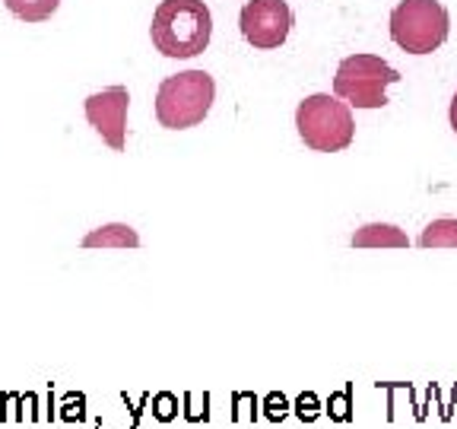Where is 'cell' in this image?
<instances>
[{
  "instance_id": "cell-1",
  "label": "cell",
  "mask_w": 457,
  "mask_h": 429,
  "mask_svg": "<svg viewBox=\"0 0 457 429\" xmlns=\"http://www.w3.org/2000/svg\"><path fill=\"white\" fill-rule=\"evenodd\" d=\"M153 45L165 57H197L213 38V16L204 0H162L153 13Z\"/></svg>"
},
{
  "instance_id": "cell-2",
  "label": "cell",
  "mask_w": 457,
  "mask_h": 429,
  "mask_svg": "<svg viewBox=\"0 0 457 429\" xmlns=\"http://www.w3.org/2000/svg\"><path fill=\"white\" fill-rule=\"evenodd\" d=\"M216 102V83L207 71H185L162 80L156 93V118L162 128L185 130L200 124Z\"/></svg>"
},
{
  "instance_id": "cell-3",
  "label": "cell",
  "mask_w": 457,
  "mask_h": 429,
  "mask_svg": "<svg viewBox=\"0 0 457 429\" xmlns=\"http://www.w3.org/2000/svg\"><path fill=\"white\" fill-rule=\"evenodd\" d=\"M295 128L305 147L314 153H340L356 137V122L346 102L334 99L328 93L308 96L295 112Z\"/></svg>"
},
{
  "instance_id": "cell-4",
  "label": "cell",
  "mask_w": 457,
  "mask_h": 429,
  "mask_svg": "<svg viewBox=\"0 0 457 429\" xmlns=\"http://www.w3.org/2000/svg\"><path fill=\"white\" fill-rule=\"evenodd\" d=\"M451 16L438 0H400L391 13V38L410 55H432L448 42Z\"/></svg>"
},
{
  "instance_id": "cell-5",
  "label": "cell",
  "mask_w": 457,
  "mask_h": 429,
  "mask_svg": "<svg viewBox=\"0 0 457 429\" xmlns=\"http://www.w3.org/2000/svg\"><path fill=\"white\" fill-rule=\"evenodd\" d=\"M400 83V73L387 61L375 55H353L337 67L334 93L346 105L356 108H385L387 86Z\"/></svg>"
},
{
  "instance_id": "cell-6",
  "label": "cell",
  "mask_w": 457,
  "mask_h": 429,
  "mask_svg": "<svg viewBox=\"0 0 457 429\" xmlns=\"http://www.w3.org/2000/svg\"><path fill=\"white\" fill-rule=\"evenodd\" d=\"M293 22H295V16L286 0H248L242 7L238 26H242L245 42H251L261 51H270V48H279V45L289 38Z\"/></svg>"
},
{
  "instance_id": "cell-7",
  "label": "cell",
  "mask_w": 457,
  "mask_h": 429,
  "mask_svg": "<svg viewBox=\"0 0 457 429\" xmlns=\"http://www.w3.org/2000/svg\"><path fill=\"white\" fill-rule=\"evenodd\" d=\"M128 102L130 96L124 86H112L86 99V122L99 130L114 153H121L128 143Z\"/></svg>"
},
{
  "instance_id": "cell-8",
  "label": "cell",
  "mask_w": 457,
  "mask_h": 429,
  "mask_svg": "<svg viewBox=\"0 0 457 429\" xmlns=\"http://www.w3.org/2000/svg\"><path fill=\"white\" fill-rule=\"evenodd\" d=\"M407 245L410 239L391 223H369L353 236V248H407Z\"/></svg>"
},
{
  "instance_id": "cell-9",
  "label": "cell",
  "mask_w": 457,
  "mask_h": 429,
  "mask_svg": "<svg viewBox=\"0 0 457 429\" xmlns=\"http://www.w3.org/2000/svg\"><path fill=\"white\" fill-rule=\"evenodd\" d=\"M137 245H140V236H137L130 226H124V223L93 229V232L83 239V248H137Z\"/></svg>"
},
{
  "instance_id": "cell-10",
  "label": "cell",
  "mask_w": 457,
  "mask_h": 429,
  "mask_svg": "<svg viewBox=\"0 0 457 429\" xmlns=\"http://www.w3.org/2000/svg\"><path fill=\"white\" fill-rule=\"evenodd\" d=\"M422 248H457V220H432L420 236Z\"/></svg>"
},
{
  "instance_id": "cell-11",
  "label": "cell",
  "mask_w": 457,
  "mask_h": 429,
  "mask_svg": "<svg viewBox=\"0 0 457 429\" xmlns=\"http://www.w3.org/2000/svg\"><path fill=\"white\" fill-rule=\"evenodd\" d=\"M7 10L13 16H20L22 22H45L57 7L61 0H4Z\"/></svg>"
},
{
  "instance_id": "cell-12",
  "label": "cell",
  "mask_w": 457,
  "mask_h": 429,
  "mask_svg": "<svg viewBox=\"0 0 457 429\" xmlns=\"http://www.w3.org/2000/svg\"><path fill=\"white\" fill-rule=\"evenodd\" d=\"M451 128H454V134H457V93H454V99H451Z\"/></svg>"
}]
</instances>
